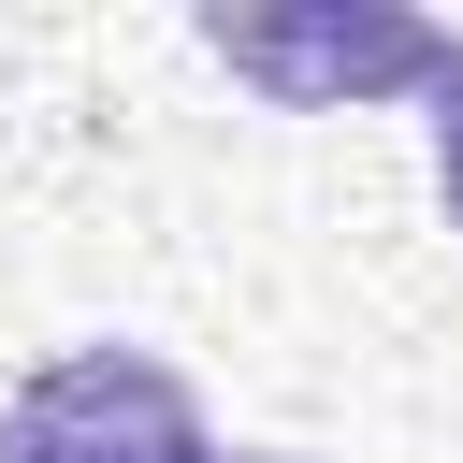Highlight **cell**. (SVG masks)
<instances>
[{
	"label": "cell",
	"instance_id": "cell-3",
	"mask_svg": "<svg viewBox=\"0 0 463 463\" xmlns=\"http://www.w3.org/2000/svg\"><path fill=\"white\" fill-rule=\"evenodd\" d=\"M434 203H449V232H463V101L434 116Z\"/></svg>",
	"mask_w": 463,
	"mask_h": 463
},
{
	"label": "cell",
	"instance_id": "cell-1",
	"mask_svg": "<svg viewBox=\"0 0 463 463\" xmlns=\"http://www.w3.org/2000/svg\"><path fill=\"white\" fill-rule=\"evenodd\" d=\"M203 58H232V72H246L260 101H289V116H333V101H376V87H434V101H463V29L391 14V0L203 14Z\"/></svg>",
	"mask_w": 463,
	"mask_h": 463
},
{
	"label": "cell",
	"instance_id": "cell-2",
	"mask_svg": "<svg viewBox=\"0 0 463 463\" xmlns=\"http://www.w3.org/2000/svg\"><path fill=\"white\" fill-rule=\"evenodd\" d=\"M0 463H232L159 347H58L0 391Z\"/></svg>",
	"mask_w": 463,
	"mask_h": 463
},
{
	"label": "cell",
	"instance_id": "cell-4",
	"mask_svg": "<svg viewBox=\"0 0 463 463\" xmlns=\"http://www.w3.org/2000/svg\"><path fill=\"white\" fill-rule=\"evenodd\" d=\"M232 463H289V449H232Z\"/></svg>",
	"mask_w": 463,
	"mask_h": 463
}]
</instances>
